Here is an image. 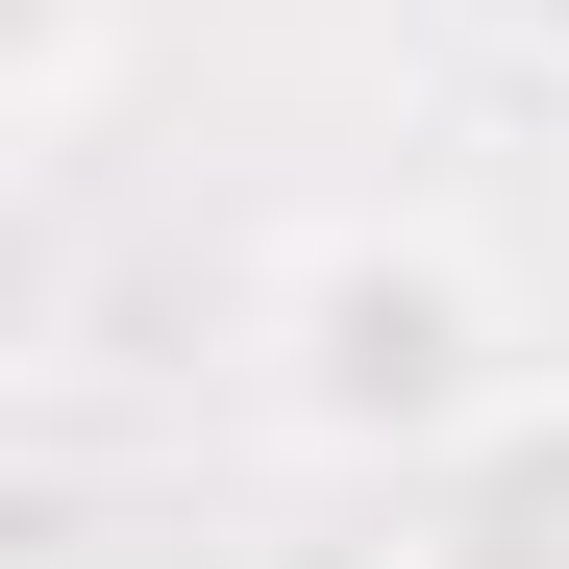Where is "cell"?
<instances>
[{
    "label": "cell",
    "mask_w": 569,
    "mask_h": 569,
    "mask_svg": "<svg viewBox=\"0 0 569 569\" xmlns=\"http://www.w3.org/2000/svg\"><path fill=\"white\" fill-rule=\"evenodd\" d=\"M520 298H496V248L470 223H298L248 272V421L347 470V496H397V470H446L470 421L520 397Z\"/></svg>",
    "instance_id": "6da1fadb"
},
{
    "label": "cell",
    "mask_w": 569,
    "mask_h": 569,
    "mask_svg": "<svg viewBox=\"0 0 569 569\" xmlns=\"http://www.w3.org/2000/svg\"><path fill=\"white\" fill-rule=\"evenodd\" d=\"M371 569H569V371H520L446 470H397V545Z\"/></svg>",
    "instance_id": "7a4b0ae2"
},
{
    "label": "cell",
    "mask_w": 569,
    "mask_h": 569,
    "mask_svg": "<svg viewBox=\"0 0 569 569\" xmlns=\"http://www.w3.org/2000/svg\"><path fill=\"white\" fill-rule=\"evenodd\" d=\"M100 124V0H26V74H0V149H74Z\"/></svg>",
    "instance_id": "3957f363"
},
{
    "label": "cell",
    "mask_w": 569,
    "mask_h": 569,
    "mask_svg": "<svg viewBox=\"0 0 569 569\" xmlns=\"http://www.w3.org/2000/svg\"><path fill=\"white\" fill-rule=\"evenodd\" d=\"M545 50H569V0H545Z\"/></svg>",
    "instance_id": "277c9868"
}]
</instances>
